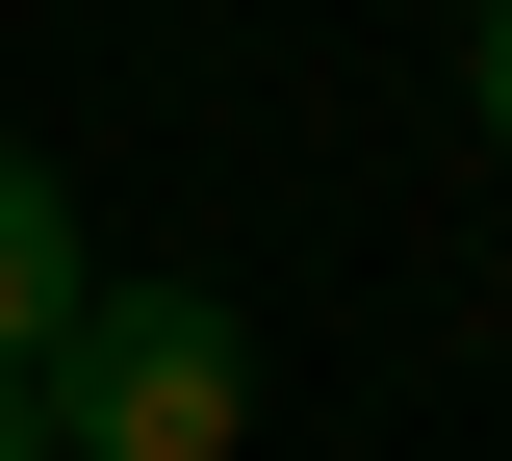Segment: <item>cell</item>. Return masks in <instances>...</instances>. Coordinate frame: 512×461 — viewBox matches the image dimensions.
Returning <instances> with one entry per match:
<instances>
[{
    "instance_id": "cell-1",
    "label": "cell",
    "mask_w": 512,
    "mask_h": 461,
    "mask_svg": "<svg viewBox=\"0 0 512 461\" xmlns=\"http://www.w3.org/2000/svg\"><path fill=\"white\" fill-rule=\"evenodd\" d=\"M256 436V333L205 282H103L52 333V461H231Z\"/></svg>"
},
{
    "instance_id": "cell-2",
    "label": "cell",
    "mask_w": 512,
    "mask_h": 461,
    "mask_svg": "<svg viewBox=\"0 0 512 461\" xmlns=\"http://www.w3.org/2000/svg\"><path fill=\"white\" fill-rule=\"evenodd\" d=\"M103 308L77 282V205H52V154H0V385H52V333Z\"/></svg>"
},
{
    "instance_id": "cell-3",
    "label": "cell",
    "mask_w": 512,
    "mask_h": 461,
    "mask_svg": "<svg viewBox=\"0 0 512 461\" xmlns=\"http://www.w3.org/2000/svg\"><path fill=\"white\" fill-rule=\"evenodd\" d=\"M0 461H52V385H0Z\"/></svg>"
},
{
    "instance_id": "cell-4",
    "label": "cell",
    "mask_w": 512,
    "mask_h": 461,
    "mask_svg": "<svg viewBox=\"0 0 512 461\" xmlns=\"http://www.w3.org/2000/svg\"><path fill=\"white\" fill-rule=\"evenodd\" d=\"M487 129H512V0H487Z\"/></svg>"
}]
</instances>
